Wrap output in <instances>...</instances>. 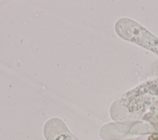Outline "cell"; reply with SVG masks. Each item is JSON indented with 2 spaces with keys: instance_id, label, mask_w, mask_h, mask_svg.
Segmentation results:
<instances>
[{
  "instance_id": "6da1fadb",
  "label": "cell",
  "mask_w": 158,
  "mask_h": 140,
  "mask_svg": "<svg viewBox=\"0 0 158 140\" xmlns=\"http://www.w3.org/2000/svg\"><path fill=\"white\" fill-rule=\"evenodd\" d=\"M44 135L46 140H77L60 119L49 120L44 126Z\"/></svg>"
}]
</instances>
